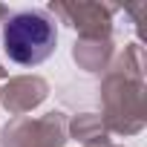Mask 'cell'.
Segmentation results:
<instances>
[{
  "instance_id": "1",
  "label": "cell",
  "mask_w": 147,
  "mask_h": 147,
  "mask_svg": "<svg viewBox=\"0 0 147 147\" xmlns=\"http://www.w3.org/2000/svg\"><path fill=\"white\" fill-rule=\"evenodd\" d=\"M55 26L40 12H18L3 29V49L15 63L35 66L55 52Z\"/></svg>"
}]
</instances>
